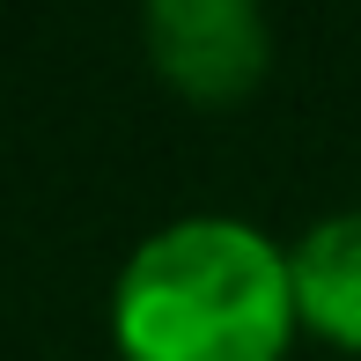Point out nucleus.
<instances>
[{
	"label": "nucleus",
	"mask_w": 361,
	"mask_h": 361,
	"mask_svg": "<svg viewBox=\"0 0 361 361\" xmlns=\"http://www.w3.org/2000/svg\"><path fill=\"white\" fill-rule=\"evenodd\" d=\"M295 324L288 251L236 214L155 228L111 288V339L126 361H281Z\"/></svg>",
	"instance_id": "obj_1"
},
{
	"label": "nucleus",
	"mask_w": 361,
	"mask_h": 361,
	"mask_svg": "<svg viewBox=\"0 0 361 361\" xmlns=\"http://www.w3.org/2000/svg\"><path fill=\"white\" fill-rule=\"evenodd\" d=\"M140 37L155 74L192 104H236L273 67V30L251 0H155Z\"/></svg>",
	"instance_id": "obj_2"
},
{
	"label": "nucleus",
	"mask_w": 361,
	"mask_h": 361,
	"mask_svg": "<svg viewBox=\"0 0 361 361\" xmlns=\"http://www.w3.org/2000/svg\"><path fill=\"white\" fill-rule=\"evenodd\" d=\"M295 281V317L317 339L361 354V214H324L302 228V243L288 251Z\"/></svg>",
	"instance_id": "obj_3"
}]
</instances>
